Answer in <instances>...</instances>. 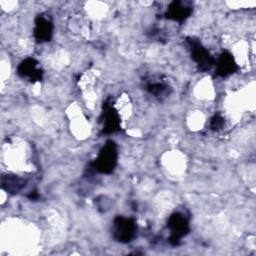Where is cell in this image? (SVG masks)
<instances>
[{"instance_id": "obj_14", "label": "cell", "mask_w": 256, "mask_h": 256, "mask_svg": "<svg viewBox=\"0 0 256 256\" xmlns=\"http://www.w3.org/2000/svg\"><path fill=\"white\" fill-rule=\"evenodd\" d=\"M28 198L31 199V200H37L39 198V194L37 193V191H33V192H30V194L28 195Z\"/></svg>"}, {"instance_id": "obj_13", "label": "cell", "mask_w": 256, "mask_h": 256, "mask_svg": "<svg viewBox=\"0 0 256 256\" xmlns=\"http://www.w3.org/2000/svg\"><path fill=\"white\" fill-rule=\"evenodd\" d=\"M150 38L152 39H155L157 41H161V40H164L165 39V36L162 34L161 30L160 29H152L150 31Z\"/></svg>"}, {"instance_id": "obj_5", "label": "cell", "mask_w": 256, "mask_h": 256, "mask_svg": "<svg viewBox=\"0 0 256 256\" xmlns=\"http://www.w3.org/2000/svg\"><path fill=\"white\" fill-rule=\"evenodd\" d=\"M100 119L102 122V129L100 132L101 135L113 134L121 130L120 115L117 109L113 106L110 98L103 102Z\"/></svg>"}, {"instance_id": "obj_9", "label": "cell", "mask_w": 256, "mask_h": 256, "mask_svg": "<svg viewBox=\"0 0 256 256\" xmlns=\"http://www.w3.org/2000/svg\"><path fill=\"white\" fill-rule=\"evenodd\" d=\"M34 38L37 43H44L51 40L53 35V23L45 14H39L34 21Z\"/></svg>"}, {"instance_id": "obj_7", "label": "cell", "mask_w": 256, "mask_h": 256, "mask_svg": "<svg viewBox=\"0 0 256 256\" xmlns=\"http://www.w3.org/2000/svg\"><path fill=\"white\" fill-rule=\"evenodd\" d=\"M192 11H193L192 2L175 0L168 5L164 13V18L178 22V23H182L187 18L190 17Z\"/></svg>"}, {"instance_id": "obj_2", "label": "cell", "mask_w": 256, "mask_h": 256, "mask_svg": "<svg viewBox=\"0 0 256 256\" xmlns=\"http://www.w3.org/2000/svg\"><path fill=\"white\" fill-rule=\"evenodd\" d=\"M137 222L133 217H125L118 215L113 220L112 236L120 243L131 242L137 234Z\"/></svg>"}, {"instance_id": "obj_4", "label": "cell", "mask_w": 256, "mask_h": 256, "mask_svg": "<svg viewBox=\"0 0 256 256\" xmlns=\"http://www.w3.org/2000/svg\"><path fill=\"white\" fill-rule=\"evenodd\" d=\"M167 228L170 232L168 242L172 246H178L181 242V239L185 237L190 231V225L188 218L180 213H172L167 220Z\"/></svg>"}, {"instance_id": "obj_12", "label": "cell", "mask_w": 256, "mask_h": 256, "mask_svg": "<svg viewBox=\"0 0 256 256\" xmlns=\"http://www.w3.org/2000/svg\"><path fill=\"white\" fill-rule=\"evenodd\" d=\"M225 125V120L223 118V116L219 113L214 114L209 121V127L212 131H220L221 129H223Z\"/></svg>"}, {"instance_id": "obj_3", "label": "cell", "mask_w": 256, "mask_h": 256, "mask_svg": "<svg viewBox=\"0 0 256 256\" xmlns=\"http://www.w3.org/2000/svg\"><path fill=\"white\" fill-rule=\"evenodd\" d=\"M186 42L190 50L191 58L197 64L199 70L206 72L210 70L213 65H215V58L197 38L187 37Z\"/></svg>"}, {"instance_id": "obj_1", "label": "cell", "mask_w": 256, "mask_h": 256, "mask_svg": "<svg viewBox=\"0 0 256 256\" xmlns=\"http://www.w3.org/2000/svg\"><path fill=\"white\" fill-rule=\"evenodd\" d=\"M118 151L113 140H107L100 149L97 157L91 163L92 169L100 174H111L117 165Z\"/></svg>"}, {"instance_id": "obj_6", "label": "cell", "mask_w": 256, "mask_h": 256, "mask_svg": "<svg viewBox=\"0 0 256 256\" xmlns=\"http://www.w3.org/2000/svg\"><path fill=\"white\" fill-rule=\"evenodd\" d=\"M144 89L158 100H163L172 92V87L161 76L152 75L146 77L144 80Z\"/></svg>"}, {"instance_id": "obj_8", "label": "cell", "mask_w": 256, "mask_h": 256, "mask_svg": "<svg viewBox=\"0 0 256 256\" xmlns=\"http://www.w3.org/2000/svg\"><path fill=\"white\" fill-rule=\"evenodd\" d=\"M17 74L30 82L41 81L44 75L43 70L39 67V63L36 59L28 57L20 62L17 67Z\"/></svg>"}, {"instance_id": "obj_11", "label": "cell", "mask_w": 256, "mask_h": 256, "mask_svg": "<svg viewBox=\"0 0 256 256\" xmlns=\"http://www.w3.org/2000/svg\"><path fill=\"white\" fill-rule=\"evenodd\" d=\"M26 186V180L14 175L7 174L1 177V187L3 190L10 194H17Z\"/></svg>"}, {"instance_id": "obj_10", "label": "cell", "mask_w": 256, "mask_h": 256, "mask_svg": "<svg viewBox=\"0 0 256 256\" xmlns=\"http://www.w3.org/2000/svg\"><path fill=\"white\" fill-rule=\"evenodd\" d=\"M216 74L220 77H228L239 69L237 62L235 61L233 55L228 51H223L217 59H215Z\"/></svg>"}]
</instances>
